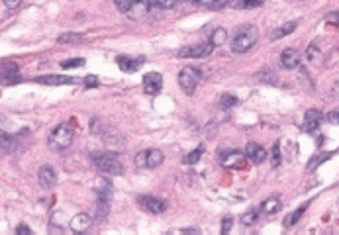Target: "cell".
Wrapping results in <instances>:
<instances>
[{
  "label": "cell",
  "mask_w": 339,
  "mask_h": 235,
  "mask_svg": "<svg viewBox=\"0 0 339 235\" xmlns=\"http://www.w3.org/2000/svg\"><path fill=\"white\" fill-rule=\"evenodd\" d=\"M327 122H331V124H339V112H329L326 116Z\"/></svg>",
  "instance_id": "obj_38"
},
{
  "label": "cell",
  "mask_w": 339,
  "mask_h": 235,
  "mask_svg": "<svg viewBox=\"0 0 339 235\" xmlns=\"http://www.w3.org/2000/svg\"><path fill=\"white\" fill-rule=\"evenodd\" d=\"M79 41H83V36H81V34H63V36H59V39H57V43H61V45L79 43Z\"/></svg>",
  "instance_id": "obj_24"
},
{
  "label": "cell",
  "mask_w": 339,
  "mask_h": 235,
  "mask_svg": "<svg viewBox=\"0 0 339 235\" xmlns=\"http://www.w3.org/2000/svg\"><path fill=\"white\" fill-rule=\"evenodd\" d=\"M227 41V32L224 28H218V30H214L212 37H210V43H212L214 47H218V45H224Z\"/></svg>",
  "instance_id": "obj_21"
},
{
  "label": "cell",
  "mask_w": 339,
  "mask_h": 235,
  "mask_svg": "<svg viewBox=\"0 0 339 235\" xmlns=\"http://www.w3.org/2000/svg\"><path fill=\"white\" fill-rule=\"evenodd\" d=\"M38 178H39L41 188H45V190H51L53 186L57 185V173H55V169H53L51 165H43V167L39 169Z\"/></svg>",
  "instance_id": "obj_12"
},
{
  "label": "cell",
  "mask_w": 339,
  "mask_h": 235,
  "mask_svg": "<svg viewBox=\"0 0 339 235\" xmlns=\"http://www.w3.org/2000/svg\"><path fill=\"white\" fill-rule=\"evenodd\" d=\"M261 81H271V83H275V79H273V74H271V71L269 69H265V71H261V73L257 74Z\"/></svg>",
  "instance_id": "obj_36"
},
{
  "label": "cell",
  "mask_w": 339,
  "mask_h": 235,
  "mask_svg": "<svg viewBox=\"0 0 339 235\" xmlns=\"http://www.w3.org/2000/svg\"><path fill=\"white\" fill-rule=\"evenodd\" d=\"M92 163L100 173L108 174V176H118L124 173V165L116 157V153L110 151H102V153H92Z\"/></svg>",
  "instance_id": "obj_1"
},
{
  "label": "cell",
  "mask_w": 339,
  "mask_h": 235,
  "mask_svg": "<svg viewBox=\"0 0 339 235\" xmlns=\"http://www.w3.org/2000/svg\"><path fill=\"white\" fill-rule=\"evenodd\" d=\"M4 2V6L8 8V10H16V8H20V4H22V0H2Z\"/></svg>",
  "instance_id": "obj_33"
},
{
  "label": "cell",
  "mask_w": 339,
  "mask_h": 235,
  "mask_svg": "<svg viewBox=\"0 0 339 235\" xmlns=\"http://www.w3.org/2000/svg\"><path fill=\"white\" fill-rule=\"evenodd\" d=\"M90 225H92V218L88 214H76L75 218L71 220V223H69L73 233H87L90 229Z\"/></svg>",
  "instance_id": "obj_13"
},
{
  "label": "cell",
  "mask_w": 339,
  "mask_h": 235,
  "mask_svg": "<svg viewBox=\"0 0 339 235\" xmlns=\"http://www.w3.org/2000/svg\"><path fill=\"white\" fill-rule=\"evenodd\" d=\"M261 4H263V0H241V8H245V10L257 8V6H261Z\"/></svg>",
  "instance_id": "obj_31"
},
{
  "label": "cell",
  "mask_w": 339,
  "mask_h": 235,
  "mask_svg": "<svg viewBox=\"0 0 339 235\" xmlns=\"http://www.w3.org/2000/svg\"><path fill=\"white\" fill-rule=\"evenodd\" d=\"M163 151L159 149H145V167L147 169H155L163 163Z\"/></svg>",
  "instance_id": "obj_18"
},
{
  "label": "cell",
  "mask_w": 339,
  "mask_h": 235,
  "mask_svg": "<svg viewBox=\"0 0 339 235\" xmlns=\"http://www.w3.org/2000/svg\"><path fill=\"white\" fill-rule=\"evenodd\" d=\"M22 81L20 67L14 61H2L0 63V85H16Z\"/></svg>",
  "instance_id": "obj_5"
},
{
  "label": "cell",
  "mask_w": 339,
  "mask_h": 235,
  "mask_svg": "<svg viewBox=\"0 0 339 235\" xmlns=\"http://www.w3.org/2000/svg\"><path fill=\"white\" fill-rule=\"evenodd\" d=\"M245 155L251 159L255 165H259V163H263L267 159V151H265L259 143H247V147H245Z\"/></svg>",
  "instance_id": "obj_17"
},
{
  "label": "cell",
  "mask_w": 339,
  "mask_h": 235,
  "mask_svg": "<svg viewBox=\"0 0 339 235\" xmlns=\"http://www.w3.org/2000/svg\"><path fill=\"white\" fill-rule=\"evenodd\" d=\"M73 137H75V129H73V124L69 122H63L59 124L49 136V149L51 151H65V149L71 147L73 143Z\"/></svg>",
  "instance_id": "obj_3"
},
{
  "label": "cell",
  "mask_w": 339,
  "mask_h": 235,
  "mask_svg": "<svg viewBox=\"0 0 339 235\" xmlns=\"http://www.w3.org/2000/svg\"><path fill=\"white\" fill-rule=\"evenodd\" d=\"M318 55H320V51H318V47H314V45H310V47H308V59L312 61V59H316Z\"/></svg>",
  "instance_id": "obj_39"
},
{
  "label": "cell",
  "mask_w": 339,
  "mask_h": 235,
  "mask_svg": "<svg viewBox=\"0 0 339 235\" xmlns=\"http://www.w3.org/2000/svg\"><path fill=\"white\" fill-rule=\"evenodd\" d=\"M257 218H259V212L249 210V212H245V214L241 216V223H243V225H253V223L257 222Z\"/></svg>",
  "instance_id": "obj_25"
},
{
  "label": "cell",
  "mask_w": 339,
  "mask_h": 235,
  "mask_svg": "<svg viewBox=\"0 0 339 235\" xmlns=\"http://www.w3.org/2000/svg\"><path fill=\"white\" fill-rule=\"evenodd\" d=\"M83 65H85V59H71V61L61 63L63 69H75V67H83Z\"/></svg>",
  "instance_id": "obj_29"
},
{
  "label": "cell",
  "mask_w": 339,
  "mask_h": 235,
  "mask_svg": "<svg viewBox=\"0 0 339 235\" xmlns=\"http://www.w3.org/2000/svg\"><path fill=\"white\" fill-rule=\"evenodd\" d=\"M220 104H222V108L229 110V108H233V106L238 104V98H236V96H229V94H224L222 100H220Z\"/></svg>",
  "instance_id": "obj_27"
},
{
  "label": "cell",
  "mask_w": 339,
  "mask_h": 235,
  "mask_svg": "<svg viewBox=\"0 0 339 235\" xmlns=\"http://www.w3.org/2000/svg\"><path fill=\"white\" fill-rule=\"evenodd\" d=\"M138 202L143 210L151 212V214H163L167 210V204L161 198H155V196H138Z\"/></svg>",
  "instance_id": "obj_11"
},
{
  "label": "cell",
  "mask_w": 339,
  "mask_h": 235,
  "mask_svg": "<svg viewBox=\"0 0 339 235\" xmlns=\"http://www.w3.org/2000/svg\"><path fill=\"white\" fill-rule=\"evenodd\" d=\"M176 4V0H151V6L161 8V10H171Z\"/></svg>",
  "instance_id": "obj_26"
},
{
  "label": "cell",
  "mask_w": 339,
  "mask_h": 235,
  "mask_svg": "<svg viewBox=\"0 0 339 235\" xmlns=\"http://www.w3.org/2000/svg\"><path fill=\"white\" fill-rule=\"evenodd\" d=\"M161 88H163V76H161V73H147L143 76V90L147 94L155 96V94L161 92Z\"/></svg>",
  "instance_id": "obj_8"
},
{
  "label": "cell",
  "mask_w": 339,
  "mask_h": 235,
  "mask_svg": "<svg viewBox=\"0 0 339 235\" xmlns=\"http://www.w3.org/2000/svg\"><path fill=\"white\" fill-rule=\"evenodd\" d=\"M214 51V45L210 41L206 43H194V45H187L178 51V57H185V59H200V57H208Z\"/></svg>",
  "instance_id": "obj_6"
},
{
  "label": "cell",
  "mask_w": 339,
  "mask_h": 235,
  "mask_svg": "<svg viewBox=\"0 0 339 235\" xmlns=\"http://www.w3.org/2000/svg\"><path fill=\"white\" fill-rule=\"evenodd\" d=\"M202 153H204V147H202V145H200V147H198V149L190 151L189 155H185V157H182V163H187V165H194V163L200 161Z\"/></svg>",
  "instance_id": "obj_23"
},
{
  "label": "cell",
  "mask_w": 339,
  "mask_h": 235,
  "mask_svg": "<svg viewBox=\"0 0 339 235\" xmlns=\"http://www.w3.org/2000/svg\"><path fill=\"white\" fill-rule=\"evenodd\" d=\"M36 83L47 85V87H59V85H75V83H79V79L65 76V74H45V76H38Z\"/></svg>",
  "instance_id": "obj_9"
},
{
  "label": "cell",
  "mask_w": 339,
  "mask_h": 235,
  "mask_svg": "<svg viewBox=\"0 0 339 235\" xmlns=\"http://www.w3.org/2000/svg\"><path fill=\"white\" fill-rule=\"evenodd\" d=\"M326 22H327V24L337 25V28H339V12H331V14H329V16L326 18Z\"/></svg>",
  "instance_id": "obj_35"
},
{
  "label": "cell",
  "mask_w": 339,
  "mask_h": 235,
  "mask_svg": "<svg viewBox=\"0 0 339 235\" xmlns=\"http://www.w3.org/2000/svg\"><path fill=\"white\" fill-rule=\"evenodd\" d=\"M304 212H306V204H304V206H300L298 210H294L292 214H289V216L284 218V227H292V225H294V223H296L302 218V214H304Z\"/></svg>",
  "instance_id": "obj_22"
},
{
  "label": "cell",
  "mask_w": 339,
  "mask_h": 235,
  "mask_svg": "<svg viewBox=\"0 0 339 235\" xmlns=\"http://www.w3.org/2000/svg\"><path fill=\"white\" fill-rule=\"evenodd\" d=\"M118 67L124 71V73H136L138 69L143 67V63H145V57H129V55H120L118 59Z\"/></svg>",
  "instance_id": "obj_10"
},
{
  "label": "cell",
  "mask_w": 339,
  "mask_h": 235,
  "mask_svg": "<svg viewBox=\"0 0 339 235\" xmlns=\"http://www.w3.org/2000/svg\"><path fill=\"white\" fill-rule=\"evenodd\" d=\"M322 120H324V116H322L320 110H308L306 116H304V125H302V129L308 132V134H312V132H316V129L320 127Z\"/></svg>",
  "instance_id": "obj_14"
},
{
  "label": "cell",
  "mask_w": 339,
  "mask_h": 235,
  "mask_svg": "<svg viewBox=\"0 0 339 235\" xmlns=\"http://www.w3.org/2000/svg\"><path fill=\"white\" fill-rule=\"evenodd\" d=\"M296 25H298V22H286V24H282L280 28H276V30L271 32V39H280V37L289 36V34H292L296 30Z\"/></svg>",
  "instance_id": "obj_20"
},
{
  "label": "cell",
  "mask_w": 339,
  "mask_h": 235,
  "mask_svg": "<svg viewBox=\"0 0 339 235\" xmlns=\"http://www.w3.org/2000/svg\"><path fill=\"white\" fill-rule=\"evenodd\" d=\"M151 10V0H134L129 6H127L126 14L129 20H141L145 18Z\"/></svg>",
  "instance_id": "obj_7"
},
{
  "label": "cell",
  "mask_w": 339,
  "mask_h": 235,
  "mask_svg": "<svg viewBox=\"0 0 339 235\" xmlns=\"http://www.w3.org/2000/svg\"><path fill=\"white\" fill-rule=\"evenodd\" d=\"M271 163H273V167L280 165V145L278 143H275L273 149H271Z\"/></svg>",
  "instance_id": "obj_28"
},
{
  "label": "cell",
  "mask_w": 339,
  "mask_h": 235,
  "mask_svg": "<svg viewBox=\"0 0 339 235\" xmlns=\"http://www.w3.org/2000/svg\"><path fill=\"white\" fill-rule=\"evenodd\" d=\"M114 2H116V6H118V10H120V12H126L127 6H129L134 0H114Z\"/></svg>",
  "instance_id": "obj_34"
},
{
  "label": "cell",
  "mask_w": 339,
  "mask_h": 235,
  "mask_svg": "<svg viewBox=\"0 0 339 235\" xmlns=\"http://www.w3.org/2000/svg\"><path fill=\"white\" fill-rule=\"evenodd\" d=\"M198 83H200V71L194 69V67H185L178 73V85L187 94H192L194 88L198 87Z\"/></svg>",
  "instance_id": "obj_4"
},
{
  "label": "cell",
  "mask_w": 339,
  "mask_h": 235,
  "mask_svg": "<svg viewBox=\"0 0 339 235\" xmlns=\"http://www.w3.org/2000/svg\"><path fill=\"white\" fill-rule=\"evenodd\" d=\"M245 161V155L241 151H226L222 155V165L224 167H231V169H241Z\"/></svg>",
  "instance_id": "obj_15"
},
{
  "label": "cell",
  "mask_w": 339,
  "mask_h": 235,
  "mask_svg": "<svg viewBox=\"0 0 339 235\" xmlns=\"http://www.w3.org/2000/svg\"><path fill=\"white\" fill-rule=\"evenodd\" d=\"M280 65L284 67V69H296L298 65H300V53L296 49H284L280 53Z\"/></svg>",
  "instance_id": "obj_16"
},
{
  "label": "cell",
  "mask_w": 339,
  "mask_h": 235,
  "mask_svg": "<svg viewBox=\"0 0 339 235\" xmlns=\"http://www.w3.org/2000/svg\"><path fill=\"white\" fill-rule=\"evenodd\" d=\"M16 233L18 235H32V229H30L28 225H24V223H20V225L16 227Z\"/></svg>",
  "instance_id": "obj_37"
},
{
  "label": "cell",
  "mask_w": 339,
  "mask_h": 235,
  "mask_svg": "<svg viewBox=\"0 0 339 235\" xmlns=\"http://www.w3.org/2000/svg\"><path fill=\"white\" fill-rule=\"evenodd\" d=\"M231 225H233V218H231V216L224 218V220H222V233L224 235L229 233V231H231Z\"/></svg>",
  "instance_id": "obj_30"
},
{
  "label": "cell",
  "mask_w": 339,
  "mask_h": 235,
  "mask_svg": "<svg viewBox=\"0 0 339 235\" xmlns=\"http://www.w3.org/2000/svg\"><path fill=\"white\" fill-rule=\"evenodd\" d=\"M280 208H282V202H280L278 196H271V198H267L263 204H261V212L267 214V216H273V214H276Z\"/></svg>",
  "instance_id": "obj_19"
},
{
  "label": "cell",
  "mask_w": 339,
  "mask_h": 235,
  "mask_svg": "<svg viewBox=\"0 0 339 235\" xmlns=\"http://www.w3.org/2000/svg\"><path fill=\"white\" fill-rule=\"evenodd\" d=\"M216 2H218V0H196L198 6H206V8H212Z\"/></svg>",
  "instance_id": "obj_40"
},
{
  "label": "cell",
  "mask_w": 339,
  "mask_h": 235,
  "mask_svg": "<svg viewBox=\"0 0 339 235\" xmlns=\"http://www.w3.org/2000/svg\"><path fill=\"white\" fill-rule=\"evenodd\" d=\"M259 39V30L255 25H241L238 34L231 41V51L233 53H247Z\"/></svg>",
  "instance_id": "obj_2"
},
{
  "label": "cell",
  "mask_w": 339,
  "mask_h": 235,
  "mask_svg": "<svg viewBox=\"0 0 339 235\" xmlns=\"http://www.w3.org/2000/svg\"><path fill=\"white\" fill-rule=\"evenodd\" d=\"M83 83H85V87L87 88H96L98 87V79H96V76H92V74H90V76H85V79H83Z\"/></svg>",
  "instance_id": "obj_32"
}]
</instances>
